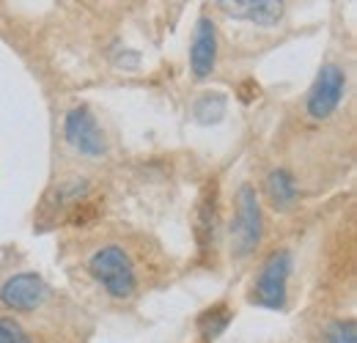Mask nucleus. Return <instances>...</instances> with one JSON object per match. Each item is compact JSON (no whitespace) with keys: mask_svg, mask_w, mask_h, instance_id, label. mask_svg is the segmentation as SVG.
Segmentation results:
<instances>
[{"mask_svg":"<svg viewBox=\"0 0 357 343\" xmlns=\"http://www.w3.org/2000/svg\"><path fill=\"white\" fill-rule=\"evenodd\" d=\"M91 275L113 300H130L137 289V272L130 253L119 245L99 247L89 261Z\"/></svg>","mask_w":357,"mask_h":343,"instance_id":"1","label":"nucleus"},{"mask_svg":"<svg viewBox=\"0 0 357 343\" xmlns=\"http://www.w3.org/2000/svg\"><path fill=\"white\" fill-rule=\"evenodd\" d=\"M0 343H31V338L11 321L0 319Z\"/></svg>","mask_w":357,"mask_h":343,"instance_id":"14","label":"nucleus"},{"mask_svg":"<svg viewBox=\"0 0 357 343\" xmlns=\"http://www.w3.org/2000/svg\"><path fill=\"white\" fill-rule=\"evenodd\" d=\"M215 3L231 20H245L261 28L278 25L286 8V0H215Z\"/></svg>","mask_w":357,"mask_h":343,"instance_id":"7","label":"nucleus"},{"mask_svg":"<svg viewBox=\"0 0 357 343\" xmlns=\"http://www.w3.org/2000/svg\"><path fill=\"white\" fill-rule=\"evenodd\" d=\"M215 225H218V184H209L195 217V239L201 253H206L215 245Z\"/></svg>","mask_w":357,"mask_h":343,"instance_id":"9","label":"nucleus"},{"mask_svg":"<svg viewBox=\"0 0 357 343\" xmlns=\"http://www.w3.org/2000/svg\"><path fill=\"white\" fill-rule=\"evenodd\" d=\"M261 204L250 184L239 187L236 192V215L231 222V247L234 256H250L261 242Z\"/></svg>","mask_w":357,"mask_h":343,"instance_id":"2","label":"nucleus"},{"mask_svg":"<svg viewBox=\"0 0 357 343\" xmlns=\"http://www.w3.org/2000/svg\"><path fill=\"white\" fill-rule=\"evenodd\" d=\"M50 294L47 283L33 275V272H20L14 277H8L3 286H0V302L11 310H20V313H28V310H36L42 307Z\"/></svg>","mask_w":357,"mask_h":343,"instance_id":"6","label":"nucleus"},{"mask_svg":"<svg viewBox=\"0 0 357 343\" xmlns=\"http://www.w3.org/2000/svg\"><path fill=\"white\" fill-rule=\"evenodd\" d=\"M327 343H357V330L355 321H335L330 330H327Z\"/></svg>","mask_w":357,"mask_h":343,"instance_id":"13","label":"nucleus"},{"mask_svg":"<svg viewBox=\"0 0 357 343\" xmlns=\"http://www.w3.org/2000/svg\"><path fill=\"white\" fill-rule=\"evenodd\" d=\"M215 63H218V31L209 17H201L190 47V69L198 80H204L212 75Z\"/></svg>","mask_w":357,"mask_h":343,"instance_id":"8","label":"nucleus"},{"mask_svg":"<svg viewBox=\"0 0 357 343\" xmlns=\"http://www.w3.org/2000/svg\"><path fill=\"white\" fill-rule=\"evenodd\" d=\"M63 135H66V143L75 151H80L83 157H102L107 151L102 127L96 124V119L91 116L89 107H75V110L66 113Z\"/></svg>","mask_w":357,"mask_h":343,"instance_id":"5","label":"nucleus"},{"mask_svg":"<svg viewBox=\"0 0 357 343\" xmlns=\"http://www.w3.org/2000/svg\"><path fill=\"white\" fill-rule=\"evenodd\" d=\"M289 275H291V253L289 250L272 253L264 261L259 277H256L250 302L259 305V307H267V310H283L286 307V283H289Z\"/></svg>","mask_w":357,"mask_h":343,"instance_id":"3","label":"nucleus"},{"mask_svg":"<svg viewBox=\"0 0 357 343\" xmlns=\"http://www.w3.org/2000/svg\"><path fill=\"white\" fill-rule=\"evenodd\" d=\"M267 195L269 204L278 209V212H286L294 206L297 201V181L289 171H275L269 173L267 178Z\"/></svg>","mask_w":357,"mask_h":343,"instance_id":"10","label":"nucleus"},{"mask_svg":"<svg viewBox=\"0 0 357 343\" xmlns=\"http://www.w3.org/2000/svg\"><path fill=\"white\" fill-rule=\"evenodd\" d=\"M228 324H231V310H228L225 305H215V307H209V310L198 319V330L204 333V338H206V341H215L218 335H223Z\"/></svg>","mask_w":357,"mask_h":343,"instance_id":"11","label":"nucleus"},{"mask_svg":"<svg viewBox=\"0 0 357 343\" xmlns=\"http://www.w3.org/2000/svg\"><path fill=\"white\" fill-rule=\"evenodd\" d=\"M344 91H347V75H344V69L335 66V63L321 66L319 75H316V83L311 86V93H308V105H305L308 107V116L316 119V121L330 119L338 110V105L344 99Z\"/></svg>","mask_w":357,"mask_h":343,"instance_id":"4","label":"nucleus"},{"mask_svg":"<svg viewBox=\"0 0 357 343\" xmlns=\"http://www.w3.org/2000/svg\"><path fill=\"white\" fill-rule=\"evenodd\" d=\"M192 113H195V121L198 124H218L225 113V96L209 93V96L198 99L195 107H192Z\"/></svg>","mask_w":357,"mask_h":343,"instance_id":"12","label":"nucleus"}]
</instances>
